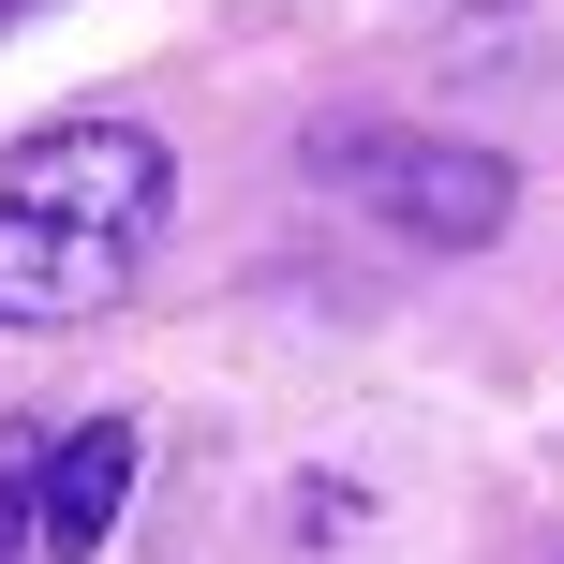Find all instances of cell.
<instances>
[{
  "instance_id": "cell-4",
  "label": "cell",
  "mask_w": 564,
  "mask_h": 564,
  "mask_svg": "<svg viewBox=\"0 0 564 564\" xmlns=\"http://www.w3.org/2000/svg\"><path fill=\"white\" fill-rule=\"evenodd\" d=\"M30 476H45V431H0V564H30Z\"/></svg>"
},
{
  "instance_id": "cell-1",
  "label": "cell",
  "mask_w": 564,
  "mask_h": 564,
  "mask_svg": "<svg viewBox=\"0 0 564 564\" xmlns=\"http://www.w3.org/2000/svg\"><path fill=\"white\" fill-rule=\"evenodd\" d=\"M164 134L149 119H45L0 149V327H89L149 268L164 224Z\"/></svg>"
},
{
  "instance_id": "cell-2",
  "label": "cell",
  "mask_w": 564,
  "mask_h": 564,
  "mask_svg": "<svg viewBox=\"0 0 564 564\" xmlns=\"http://www.w3.org/2000/svg\"><path fill=\"white\" fill-rule=\"evenodd\" d=\"M312 164H327V178H357V194L387 208L401 238H446V253L506 238V208H520V178L490 164V149H431V134H327Z\"/></svg>"
},
{
  "instance_id": "cell-3",
  "label": "cell",
  "mask_w": 564,
  "mask_h": 564,
  "mask_svg": "<svg viewBox=\"0 0 564 564\" xmlns=\"http://www.w3.org/2000/svg\"><path fill=\"white\" fill-rule=\"evenodd\" d=\"M134 416H89V431H59L45 446V476H30V550H59V564H89L119 535V506H134Z\"/></svg>"
}]
</instances>
